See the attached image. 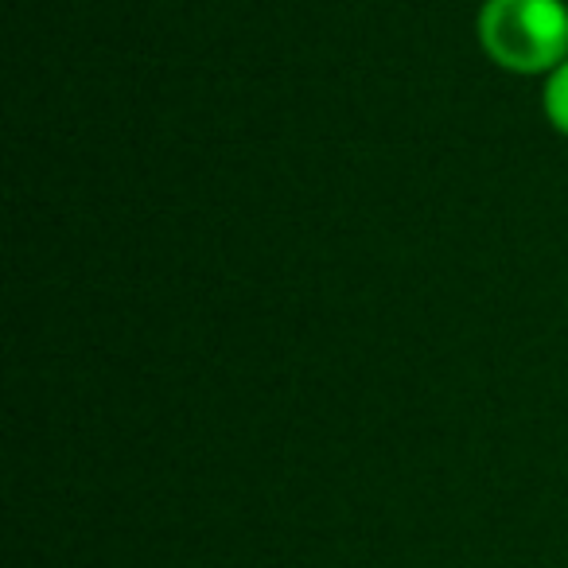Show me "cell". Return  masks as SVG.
Here are the masks:
<instances>
[{"mask_svg":"<svg viewBox=\"0 0 568 568\" xmlns=\"http://www.w3.org/2000/svg\"><path fill=\"white\" fill-rule=\"evenodd\" d=\"M479 43L514 74L557 71L568 51V9L560 0H487L479 9Z\"/></svg>","mask_w":568,"mask_h":568,"instance_id":"obj_1","label":"cell"},{"mask_svg":"<svg viewBox=\"0 0 568 568\" xmlns=\"http://www.w3.org/2000/svg\"><path fill=\"white\" fill-rule=\"evenodd\" d=\"M545 118L552 121L557 133L568 136V63H560L545 82Z\"/></svg>","mask_w":568,"mask_h":568,"instance_id":"obj_2","label":"cell"}]
</instances>
